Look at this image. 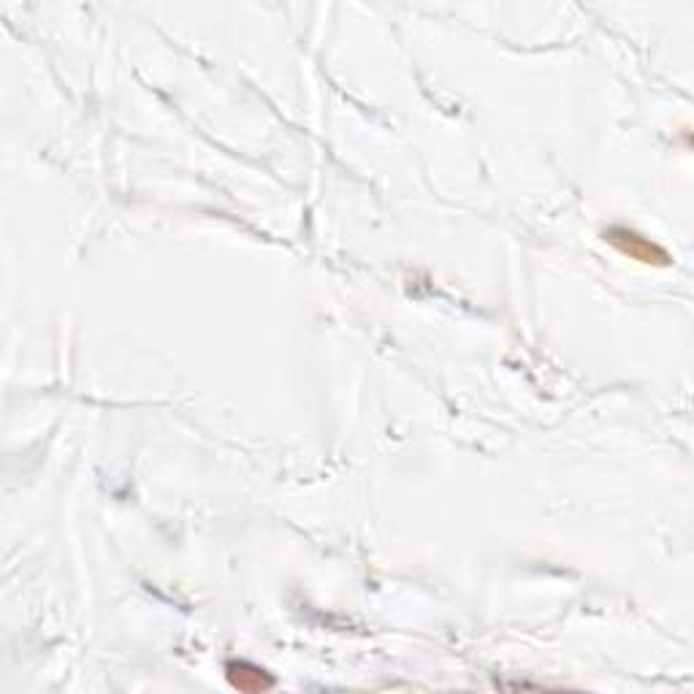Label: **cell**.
Masks as SVG:
<instances>
[{"label":"cell","instance_id":"1","mask_svg":"<svg viewBox=\"0 0 694 694\" xmlns=\"http://www.w3.org/2000/svg\"><path fill=\"white\" fill-rule=\"evenodd\" d=\"M605 239H608L616 250L629 255L632 261L654 263V266H667V263H670V255H667L659 244H654L651 239H646V236H640L638 231L610 228V231H605Z\"/></svg>","mask_w":694,"mask_h":694},{"label":"cell","instance_id":"2","mask_svg":"<svg viewBox=\"0 0 694 694\" xmlns=\"http://www.w3.org/2000/svg\"><path fill=\"white\" fill-rule=\"evenodd\" d=\"M226 670L228 681H231V686L239 689V692L255 694L266 692V689H272L274 686V678L269 676L266 670H261V667L250 665V662H228Z\"/></svg>","mask_w":694,"mask_h":694}]
</instances>
